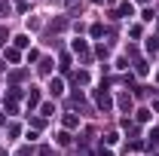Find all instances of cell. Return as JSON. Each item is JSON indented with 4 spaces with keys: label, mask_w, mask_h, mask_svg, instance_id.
<instances>
[{
    "label": "cell",
    "mask_w": 159,
    "mask_h": 156,
    "mask_svg": "<svg viewBox=\"0 0 159 156\" xmlns=\"http://www.w3.org/2000/svg\"><path fill=\"white\" fill-rule=\"evenodd\" d=\"M98 107H101V110L110 107V95H107V92H98Z\"/></svg>",
    "instance_id": "6da1fadb"
},
{
    "label": "cell",
    "mask_w": 159,
    "mask_h": 156,
    "mask_svg": "<svg viewBox=\"0 0 159 156\" xmlns=\"http://www.w3.org/2000/svg\"><path fill=\"white\" fill-rule=\"evenodd\" d=\"M49 89H52V95H61V89H64V86H61V80H52V83H49Z\"/></svg>",
    "instance_id": "7a4b0ae2"
},
{
    "label": "cell",
    "mask_w": 159,
    "mask_h": 156,
    "mask_svg": "<svg viewBox=\"0 0 159 156\" xmlns=\"http://www.w3.org/2000/svg\"><path fill=\"white\" fill-rule=\"evenodd\" d=\"M132 12H135V9H132V3H122V6H119V16H122V19H125V16H132Z\"/></svg>",
    "instance_id": "3957f363"
},
{
    "label": "cell",
    "mask_w": 159,
    "mask_h": 156,
    "mask_svg": "<svg viewBox=\"0 0 159 156\" xmlns=\"http://www.w3.org/2000/svg\"><path fill=\"white\" fill-rule=\"evenodd\" d=\"M28 104H31V107H37V104H40V95L34 92V89H31V95H28Z\"/></svg>",
    "instance_id": "277c9868"
},
{
    "label": "cell",
    "mask_w": 159,
    "mask_h": 156,
    "mask_svg": "<svg viewBox=\"0 0 159 156\" xmlns=\"http://www.w3.org/2000/svg\"><path fill=\"white\" fill-rule=\"evenodd\" d=\"M119 107H122V110H129V107H132V98L122 95V98H119Z\"/></svg>",
    "instance_id": "5b68a950"
},
{
    "label": "cell",
    "mask_w": 159,
    "mask_h": 156,
    "mask_svg": "<svg viewBox=\"0 0 159 156\" xmlns=\"http://www.w3.org/2000/svg\"><path fill=\"white\" fill-rule=\"evenodd\" d=\"M3 37H6V31H3V28H0V43H3Z\"/></svg>",
    "instance_id": "8992f818"
},
{
    "label": "cell",
    "mask_w": 159,
    "mask_h": 156,
    "mask_svg": "<svg viewBox=\"0 0 159 156\" xmlns=\"http://www.w3.org/2000/svg\"><path fill=\"white\" fill-rule=\"evenodd\" d=\"M0 122H3V117H0Z\"/></svg>",
    "instance_id": "52a82bcc"
}]
</instances>
